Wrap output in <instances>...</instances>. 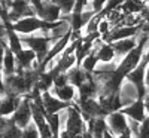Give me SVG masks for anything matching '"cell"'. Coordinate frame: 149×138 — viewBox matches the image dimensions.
<instances>
[{"mask_svg":"<svg viewBox=\"0 0 149 138\" xmlns=\"http://www.w3.org/2000/svg\"><path fill=\"white\" fill-rule=\"evenodd\" d=\"M58 24H60V21L58 22H46V21L40 19L37 15H34V17H27V18H22V19L14 22L12 27H14V30L18 34H31L37 30L49 31V30L55 28Z\"/></svg>","mask_w":149,"mask_h":138,"instance_id":"obj_1","label":"cell"},{"mask_svg":"<svg viewBox=\"0 0 149 138\" xmlns=\"http://www.w3.org/2000/svg\"><path fill=\"white\" fill-rule=\"evenodd\" d=\"M21 42L24 45H27V48H30L31 51L36 52L37 55V62L39 66L43 62V59L46 58L49 49H51V45L52 43V39L48 36H30V37H22Z\"/></svg>","mask_w":149,"mask_h":138,"instance_id":"obj_2","label":"cell"},{"mask_svg":"<svg viewBox=\"0 0 149 138\" xmlns=\"http://www.w3.org/2000/svg\"><path fill=\"white\" fill-rule=\"evenodd\" d=\"M34 15H36V10L31 6L30 0H12L10 9L8 12V21L14 24L22 18L34 17Z\"/></svg>","mask_w":149,"mask_h":138,"instance_id":"obj_3","label":"cell"},{"mask_svg":"<svg viewBox=\"0 0 149 138\" xmlns=\"http://www.w3.org/2000/svg\"><path fill=\"white\" fill-rule=\"evenodd\" d=\"M10 120L21 129H26L29 125L33 123V111H31V99L29 97H24L22 101L19 104V107L17 108V111L10 116Z\"/></svg>","mask_w":149,"mask_h":138,"instance_id":"obj_4","label":"cell"},{"mask_svg":"<svg viewBox=\"0 0 149 138\" xmlns=\"http://www.w3.org/2000/svg\"><path fill=\"white\" fill-rule=\"evenodd\" d=\"M104 119H106V123H107V131L112 135L119 137L121 134L128 131V117L124 115L121 110L110 113V115H107Z\"/></svg>","mask_w":149,"mask_h":138,"instance_id":"obj_5","label":"cell"},{"mask_svg":"<svg viewBox=\"0 0 149 138\" xmlns=\"http://www.w3.org/2000/svg\"><path fill=\"white\" fill-rule=\"evenodd\" d=\"M118 95H119V101H121L122 107H127V106L133 104L134 101H137V99H142L137 86L127 79L122 82L119 91H118Z\"/></svg>","mask_w":149,"mask_h":138,"instance_id":"obj_6","label":"cell"},{"mask_svg":"<svg viewBox=\"0 0 149 138\" xmlns=\"http://www.w3.org/2000/svg\"><path fill=\"white\" fill-rule=\"evenodd\" d=\"M42 103H43V108L46 111V117L51 116V115H58V113H61L70 106L69 103H64V101H61V99H58L49 91L42 92Z\"/></svg>","mask_w":149,"mask_h":138,"instance_id":"obj_7","label":"cell"},{"mask_svg":"<svg viewBox=\"0 0 149 138\" xmlns=\"http://www.w3.org/2000/svg\"><path fill=\"white\" fill-rule=\"evenodd\" d=\"M24 97L19 95H12V94H3L0 98V116L3 117H10L17 108L19 107Z\"/></svg>","mask_w":149,"mask_h":138,"instance_id":"obj_8","label":"cell"},{"mask_svg":"<svg viewBox=\"0 0 149 138\" xmlns=\"http://www.w3.org/2000/svg\"><path fill=\"white\" fill-rule=\"evenodd\" d=\"M17 61H18V71H24V70H33V66L39 67L37 62V55L34 51H31L30 48H24L21 52L17 54Z\"/></svg>","mask_w":149,"mask_h":138,"instance_id":"obj_9","label":"cell"},{"mask_svg":"<svg viewBox=\"0 0 149 138\" xmlns=\"http://www.w3.org/2000/svg\"><path fill=\"white\" fill-rule=\"evenodd\" d=\"M121 111L125 115L128 119L131 120H136V122H143L148 115H146V107H145V103H143V99H137V101H134L133 104L127 106V107H122Z\"/></svg>","mask_w":149,"mask_h":138,"instance_id":"obj_10","label":"cell"},{"mask_svg":"<svg viewBox=\"0 0 149 138\" xmlns=\"http://www.w3.org/2000/svg\"><path fill=\"white\" fill-rule=\"evenodd\" d=\"M61 9L57 3H54L52 0H43V9L40 12L39 18L46 21V22H58L61 21Z\"/></svg>","mask_w":149,"mask_h":138,"instance_id":"obj_11","label":"cell"},{"mask_svg":"<svg viewBox=\"0 0 149 138\" xmlns=\"http://www.w3.org/2000/svg\"><path fill=\"white\" fill-rule=\"evenodd\" d=\"M51 94L69 104H74V101H78V88L73 86L72 83H67L61 88H52Z\"/></svg>","mask_w":149,"mask_h":138,"instance_id":"obj_12","label":"cell"},{"mask_svg":"<svg viewBox=\"0 0 149 138\" xmlns=\"http://www.w3.org/2000/svg\"><path fill=\"white\" fill-rule=\"evenodd\" d=\"M112 46H113L115 49V54H116V58L121 59L124 57H127L133 49L139 45V40H137V36L136 37H128V39H122V40H118V42H113V43H110Z\"/></svg>","mask_w":149,"mask_h":138,"instance_id":"obj_13","label":"cell"},{"mask_svg":"<svg viewBox=\"0 0 149 138\" xmlns=\"http://www.w3.org/2000/svg\"><path fill=\"white\" fill-rule=\"evenodd\" d=\"M2 67H3V74H5V77H6V76H12V74H15V73L18 71L17 55L10 51L9 46L6 48V51H5V57H3Z\"/></svg>","mask_w":149,"mask_h":138,"instance_id":"obj_14","label":"cell"},{"mask_svg":"<svg viewBox=\"0 0 149 138\" xmlns=\"http://www.w3.org/2000/svg\"><path fill=\"white\" fill-rule=\"evenodd\" d=\"M119 9L124 15H139L146 9V5L145 0H125Z\"/></svg>","mask_w":149,"mask_h":138,"instance_id":"obj_15","label":"cell"},{"mask_svg":"<svg viewBox=\"0 0 149 138\" xmlns=\"http://www.w3.org/2000/svg\"><path fill=\"white\" fill-rule=\"evenodd\" d=\"M95 51H97V49H95V46H94V49L82 59L81 66H79L82 70H85L86 73H90V74H93V73L95 71L98 62H100V61H98V58H97V52H95Z\"/></svg>","mask_w":149,"mask_h":138,"instance_id":"obj_16","label":"cell"},{"mask_svg":"<svg viewBox=\"0 0 149 138\" xmlns=\"http://www.w3.org/2000/svg\"><path fill=\"white\" fill-rule=\"evenodd\" d=\"M22 131L24 129H21L18 125H15L14 122L10 120L9 126L2 132V138H21L22 137Z\"/></svg>","mask_w":149,"mask_h":138,"instance_id":"obj_17","label":"cell"},{"mask_svg":"<svg viewBox=\"0 0 149 138\" xmlns=\"http://www.w3.org/2000/svg\"><path fill=\"white\" fill-rule=\"evenodd\" d=\"M52 2L60 6L63 17L72 15V12H73V9H74V5H76V0H52Z\"/></svg>","mask_w":149,"mask_h":138,"instance_id":"obj_18","label":"cell"},{"mask_svg":"<svg viewBox=\"0 0 149 138\" xmlns=\"http://www.w3.org/2000/svg\"><path fill=\"white\" fill-rule=\"evenodd\" d=\"M21 138H40L39 129H37V126L34 125V122L31 125H29V126L22 131V137Z\"/></svg>","mask_w":149,"mask_h":138,"instance_id":"obj_19","label":"cell"},{"mask_svg":"<svg viewBox=\"0 0 149 138\" xmlns=\"http://www.w3.org/2000/svg\"><path fill=\"white\" fill-rule=\"evenodd\" d=\"M139 138H149V115L148 117L140 123V132H139Z\"/></svg>","mask_w":149,"mask_h":138,"instance_id":"obj_20","label":"cell"},{"mask_svg":"<svg viewBox=\"0 0 149 138\" xmlns=\"http://www.w3.org/2000/svg\"><path fill=\"white\" fill-rule=\"evenodd\" d=\"M30 3H31V6H33L34 10H36V15L39 17L40 12H42V9H43V0H30Z\"/></svg>","mask_w":149,"mask_h":138,"instance_id":"obj_21","label":"cell"},{"mask_svg":"<svg viewBox=\"0 0 149 138\" xmlns=\"http://www.w3.org/2000/svg\"><path fill=\"white\" fill-rule=\"evenodd\" d=\"M3 79H5V74H3V67L0 64V92L5 94V85H3Z\"/></svg>","mask_w":149,"mask_h":138,"instance_id":"obj_22","label":"cell"},{"mask_svg":"<svg viewBox=\"0 0 149 138\" xmlns=\"http://www.w3.org/2000/svg\"><path fill=\"white\" fill-rule=\"evenodd\" d=\"M145 86H146V89L149 92V64L146 67V73H145Z\"/></svg>","mask_w":149,"mask_h":138,"instance_id":"obj_23","label":"cell"},{"mask_svg":"<svg viewBox=\"0 0 149 138\" xmlns=\"http://www.w3.org/2000/svg\"><path fill=\"white\" fill-rule=\"evenodd\" d=\"M143 103H145V107H146V111H148V115H149V92L145 95L143 98Z\"/></svg>","mask_w":149,"mask_h":138,"instance_id":"obj_24","label":"cell"},{"mask_svg":"<svg viewBox=\"0 0 149 138\" xmlns=\"http://www.w3.org/2000/svg\"><path fill=\"white\" fill-rule=\"evenodd\" d=\"M140 15H142V17H143V19H145V21H146V22L149 24V9H148V8H146V9H145V10L142 12Z\"/></svg>","mask_w":149,"mask_h":138,"instance_id":"obj_25","label":"cell"},{"mask_svg":"<svg viewBox=\"0 0 149 138\" xmlns=\"http://www.w3.org/2000/svg\"><path fill=\"white\" fill-rule=\"evenodd\" d=\"M116 138H134V137L131 135V132H130V131H127V132L121 134V135H119V137H116Z\"/></svg>","mask_w":149,"mask_h":138,"instance_id":"obj_26","label":"cell"},{"mask_svg":"<svg viewBox=\"0 0 149 138\" xmlns=\"http://www.w3.org/2000/svg\"><path fill=\"white\" fill-rule=\"evenodd\" d=\"M51 138H60V134H54V135H52Z\"/></svg>","mask_w":149,"mask_h":138,"instance_id":"obj_27","label":"cell"},{"mask_svg":"<svg viewBox=\"0 0 149 138\" xmlns=\"http://www.w3.org/2000/svg\"><path fill=\"white\" fill-rule=\"evenodd\" d=\"M0 138H2V134H0Z\"/></svg>","mask_w":149,"mask_h":138,"instance_id":"obj_28","label":"cell"},{"mask_svg":"<svg viewBox=\"0 0 149 138\" xmlns=\"http://www.w3.org/2000/svg\"><path fill=\"white\" fill-rule=\"evenodd\" d=\"M0 94H2V92H0ZM0 98H2V95H0Z\"/></svg>","mask_w":149,"mask_h":138,"instance_id":"obj_29","label":"cell"},{"mask_svg":"<svg viewBox=\"0 0 149 138\" xmlns=\"http://www.w3.org/2000/svg\"><path fill=\"white\" fill-rule=\"evenodd\" d=\"M146 2H148V3H149V0H146Z\"/></svg>","mask_w":149,"mask_h":138,"instance_id":"obj_30","label":"cell"}]
</instances>
